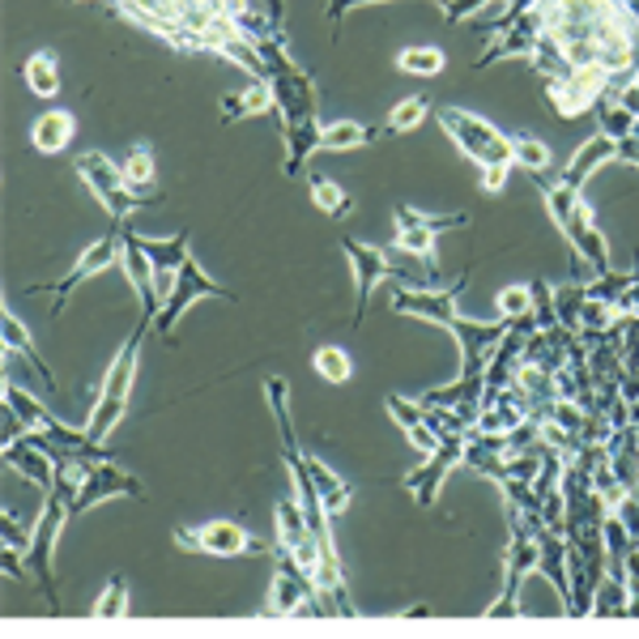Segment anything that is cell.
Returning <instances> with one entry per match:
<instances>
[{"instance_id": "obj_1", "label": "cell", "mask_w": 639, "mask_h": 639, "mask_svg": "<svg viewBox=\"0 0 639 639\" xmlns=\"http://www.w3.org/2000/svg\"><path fill=\"white\" fill-rule=\"evenodd\" d=\"M154 329V316L150 311H141L137 316V329L128 333V341L115 350V359L107 362V371H103V380H99V389H94V410L85 418V435H90V444H107L112 440V431L124 422L128 414V396H133V380H137V362H141V346H145V333Z\"/></svg>"}, {"instance_id": "obj_2", "label": "cell", "mask_w": 639, "mask_h": 639, "mask_svg": "<svg viewBox=\"0 0 639 639\" xmlns=\"http://www.w3.org/2000/svg\"><path fill=\"white\" fill-rule=\"evenodd\" d=\"M435 120L470 163H477V167H512V137H503L491 120L465 112V107H435Z\"/></svg>"}, {"instance_id": "obj_3", "label": "cell", "mask_w": 639, "mask_h": 639, "mask_svg": "<svg viewBox=\"0 0 639 639\" xmlns=\"http://www.w3.org/2000/svg\"><path fill=\"white\" fill-rule=\"evenodd\" d=\"M73 516V503L64 499L60 491H48L43 499V516L34 525V537H30V550H27V563H30V576L39 584L43 601L60 614V588H56V567H52V555L60 546V533H64V521Z\"/></svg>"}, {"instance_id": "obj_4", "label": "cell", "mask_w": 639, "mask_h": 639, "mask_svg": "<svg viewBox=\"0 0 639 639\" xmlns=\"http://www.w3.org/2000/svg\"><path fill=\"white\" fill-rule=\"evenodd\" d=\"M507 580H503L499 601L486 610V618H516L521 614V588L525 580L537 571V537H533V525L521 507L507 503Z\"/></svg>"}, {"instance_id": "obj_5", "label": "cell", "mask_w": 639, "mask_h": 639, "mask_svg": "<svg viewBox=\"0 0 639 639\" xmlns=\"http://www.w3.org/2000/svg\"><path fill=\"white\" fill-rule=\"evenodd\" d=\"M78 175H82V184L90 193L103 200V209L112 214V223H128L137 209L150 205V196L133 193L128 184H124V167H115L107 154H99V150H85L78 154Z\"/></svg>"}, {"instance_id": "obj_6", "label": "cell", "mask_w": 639, "mask_h": 639, "mask_svg": "<svg viewBox=\"0 0 639 639\" xmlns=\"http://www.w3.org/2000/svg\"><path fill=\"white\" fill-rule=\"evenodd\" d=\"M179 550L188 555H214V558H244V555H274V546H265L260 537H251L235 521H200V525L175 528Z\"/></svg>"}, {"instance_id": "obj_7", "label": "cell", "mask_w": 639, "mask_h": 639, "mask_svg": "<svg viewBox=\"0 0 639 639\" xmlns=\"http://www.w3.org/2000/svg\"><path fill=\"white\" fill-rule=\"evenodd\" d=\"M610 69L601 64H588V69H571L567 78H542L546 85V99L555 107L558 120H576V115L597 112L601 99H610Z\"/></svg>"}, {"instance_id": "obj_8", "label": "cell", "mask_w": 639, "mask_h": 639, "mask_svg": "<svg viewBox=\"0 0 639 639\" xmlns=\"http://www.w3.org/2000/svg\"><path fill=\"white\" fill-rule=\"evenodd\" d=\"M473 278V265L461 274V278L452 281L447 290H418V286H392L389 295V307L396 316H414V320H426V324H444L452 329L456 320H461V290L470 286Z\"/></svg>"}, {"instance_id": "obj_9", "label": "cell", "mask_w": 639, "mask_h": 639, "mask_svg": "<svg viewBox=\"0 0 639 639\" xmlns=\"http://www.w3.org/2000/svg\"><path fill=\"white\" fill-rule=\"evenodd\" d=\"M120 256H124V235H120V223L103 235V239H94L90 248L73 260V269L64 274L60 281H48V286H30V295H52L56 299V311L69 299H73V290L82 286V281H90V278H99V274H107V269H115L120 265Z\"/></svg>"}, {"instance_id": "obj_10", "label": "cell", "mask_w": 639, "mask_h": 639, "mask_svg": "<svg viewBox=\"0 0 639 639\" xmlns=\"http://www.w3.org/2000/svg\"><path fill=\"white\" fill-rule=\"evenodd\" d=\"M196 299H230V303H235V295L209 278V274L200 269V260H196V256H188V260L179 265V274H175V290H171V299L163 303L158 320H154V333H158V337L175 333V324L184 320V311H188Z\"/></svg>"}, {"instance_id": "obj_11", "label": "cell", "mask_w": 639, "mask_h": 639, "mask_svg": "<svg viewBox=\"0 0 639 639\" xmlns=\"http://www.w3.org/2000/svg\"><path fill=\"white\" fill-rule=\"evenodd\" d=\"M465 444H470V435H444L440 447L426 456L422 470H414L410 477H401V486L414 495L422 512L435 507V495H440V486H444L447 473L456 470V465H465Z\"/></svg>"}, {"instance_id": "obj_12", "label": "cell", "mask_w": 639, "mask_h": 639, "mask_svg": "<svg viewBox=\"0 0 639 639\" xmlns=\"http://www.w3.org/2000/svg\"><path fill=\"white\" fill-rule=\"evenodd\" d=\"M274 85V120H278V133H286L290 124H299L307 115H316V82L307 78L303 69L295 64V69H281L269 78Z\"/></svg>"}, {"instance_id": "obj_13", "label": "cell", "mask_w": 639, "mask_h": 639, "mask_svg": "<svg viewBox=\"0 0 639 639\" xmlns=\"http://www.w3.org/2000/svg\"><path fill=\"white\" fill-rule=\"evenodd\" d=\"M341 248H346L350 269H354V329H362L367 299H371V290L392 274V260H389V248H375V244H362V239H346Z\"/></svg>"}, {"instance_id": "obj_14", "label": "cell", "mask_w": 639, "mask_h": 639, "mask_svg": "<svg viewBox=\"0 0 639 639\" xmlns=\"http://www.w3.org/2000/svg\"><path fill=\"white\" fill-rule=\"evenodd\" d=\"M120 495L141 499V495H145L141 477L115 470V461H99V465H90V473H85L82 491H78V499H73V516H82V512H90V507H99V503L107 499H120Z\"/></svg>"}, {"instance_id": "obj_15", "label": "cell", "mask_w": 639, "mask_h": 639, "mask_svg": "<svg viewBox=\"0 0 639 639\" xmlns=\"http://www.w3.org/2000/svg\"><path fill=\"white\" fill-rule=\"evenodd\" d=\"M558 230L567 235L571 251L588 265L592 278H597V274H610V248H606V235L597 230V218H592V209L584 205V196L571 205V218L558 226Z\"/></svg>"}, {"instance_id": "obj_16", "label": "cell", "mask_w": 639, "mask_h": 639, "mask_svg": "<svg viewBox=\"0 0 639 639\" xmlns=\"http://www.w3.org/2000/svg\"><path fill=\"white\" fill-rule=\"evenodd\" d=\"M120 235H124V256H120V269H124V278L128 286L137 290L141 299V311H150L154 320H158V311H163V299H158V286H154V265H150V256L141 248V235L133 230V218L128 223H120Z\"/></svg>"}, {"instance_id": "obj_17", "label": "cell", "mask_w": 639, "mask_h": 639, "mask_svg": "<svg viewBox=\"0 0 639 639\" xmlns=\"http://www.w3.org/2000/svg\"><path fill=\"white\" fill-rule=\"evenodd\" d=\"M452 337L461 341V375H486V362L495 354L503 337H507V320H495V324H477V320H456L452 324Z\"/></svg>"}, {"instance_id": "obj_18", "label": "cell", "mask_w": 639, "mask_h": 639, "mask_svg": "<svg viewBox=\"0 0 639 639\" xmlns=\"http://www.w3.org/2000/svg\"><path fill=\"white\" fill-rule=\"evenodd\" d=\"M537 4H542V0H537ZM537 4H533V9H528L525 18H521L512 30L495 34V39H491V48L477 56L473 69H491V64H499V60H516V56L533 60L537 43H542V9H537Z\"/></svg>"}, {"instance_id": "obj_19", "label": "cell", "mask_w": 639, "mask_h": 639, "mask_svg": "<svg viewBox=\"0 0 639 639\" xmlns=\"http://www.w3.org/2000/svg\"><path fill=\"white\" fill-rule=\"evenodd\" d=\"M537 537V571L555 584L563 610H571V576H567V537L563 528H550L546 521H528Z\"/></svg>"}, {"instance_id": "obj_20", "label": "cell", "mask_w": 639, "mask_h": 639, "mask_svg": "<svg viewBox=\"0 0 639 639\" xmlns=\"http://www.w3.org/2000/svg\"><path fill=\"white\" fill-rule=\"evenodd\" d=\"M0 452H4V465H9V470H18L27 482H34L43 495L56 486V456H52L43 444H34V440H30V431H27V440L4 444Z\"/></svg>"}, {"instance_id": "obj_21", "label": "cell", "mask_w": 639, "mask_h": 639, "mask_svg": "<svg viewBox=\"0 0 639 639\" xmlns=\"http://www.w3.org/2000/svg\"><path fill=\"white\" fill-rule=\"evenodd\" d=\"M614 158H618V141L606 137V133H597V137H588L580 150L571 154V163L563 167V175H558V179H563L567 188L584 193V184L592 179V171H601L606 163H614Z\"/></svg>"}, {"instance_id": "obj_22", "label": "cell", "mask_w": 639, "mask_h": 639, "mask_svg": "<svg viewBox=\"0 0 639 639\" xmlns=\"http://www.w3.org/2000/svg\"><path fill=\"white\" fill-rule=\"evenodd\" d=\"M73 133H78L73 112H64V107H48V112L30 124V145H34L39 154H64V150L73 145Z\"/></svg>"}, {"instance_id": "obj_23", "label": "cell", "mask_w": 639, "mask_h": 639, "mask_svg": "<svg viewBox=\"0 0 639 639\" xmlns=\"http://www.w3.org/2000/svg\"><path fill=\"white\" fill-rule=\"evenodd\" d=\"M0 341H4V354H22V359L34 367V375H39V380H43V384H48L52 392H60L56 375H52V367L39 359V350H34V341H30L27 324L13 316V307H4V316H0Z\"/></svg>"}, {"instance_id": "obj_24", "label": "cell", "mask_w": 639, "mask_h": 639, "mask_svg": "<svg viewBox=\"0 0 639 639\" xmlns=\"http://www.w3.org/2000/svg\"><path fill=\"white\" fill-rule=\"evenodd\" d=\"M248 115H274V85L269 82H251L248 90H235L223 99V112H218L223 124L248 120Z\"/></svg>"}, {"instance_id": "obj_25", "label": "cell", "mask_w": 639, "mask_h": 639, "mask_svg": "<svg viewBox=\"0 0 639 639\" xmlns=\"http://www.w3.org/2000/svg\"><path fill=\"white\" fill-rule=\"evenodd\" d=\"M22 82H27V90L34 94V99H56L60 94V60H56V52L52 48H39L34 56L22 64Z\"/></svg>"}, {"instance_id": "obj_26", "label": "cell", "mask_w": 639, "mask_h": 639, "mask_svg": "<svg viewBox=\"0 0 639 639\" xmlns=\"http://www.w3.org/2000/svg\"><path fill=\"white\" fill-rule=\"evenodd\" d=\"M307 473H311V482H316V491H320V499H324V507L333 512V516H341L350 503H354V486L346 482V477H337L316 452H307Z\"/></svg>"}, {"instance_id": "obj_27", "label": "cell", "mask_w": 639, "mask_h": 639, "mask_svg": "<svg viewBox=\"0 0 639 639\" xmlns=\"http://www.w3.org/2000/svg\"><path fill=\"white\" fill-rule=\"evenodd\" d=\"M307 193H311V205L329 218H350L354 214V196L346 193L337 179L320 175V171H307Z\"/></svg>"}, {"instance_id": "obj_28", "label": "cell", "mask_w": 639, "mask_h": 639, "mask_svg": "<svg viewBox=\"0 0 639 639\" xmlns=\"http://www.w3.org/2000/svg\"><path fill=\"white\" fill-rule=\"evenodd\" d=\"M188 239H193L188 230H179V235H171V239H145V235H141V248L150 256L154 274H179V265L193 256Z\"/></svg>"}, {"instance_id": "obj_29", "label": "cell", "mask_w": 639, "mask_h": 639, "mask_svg": "<svg viewBox=\"0 0 639 639\" xmlns=\"http://www.w3.org/2000/svg\"><path fill=\"white\" fill-rule=\"evenodd\" d=\"M375 137H384V133H380V124H375V128H367V124H359V120H337V124H324L320 150H333V154H341V150L371 145Z\"/></svg>"}, {"instance_id": "obj_30", "label": "cell", "mask_w": 639, "mask_h": 639, "mask_svg": "<svg viewBox=\"0 0 639 639\" xmlns=\"http://www.w3.org/2000/svg\"><path fill=\"white\" fill-rule=\"evenodd\" d=\"M120 167H124V184H128L133 193H141V196L154 193L158 163H154V150H150V145H133V150H128V158H124Z\"/></svg>"}, {"instance_id": "obj_31", "label": "cell", "mask_w": 639, "mask_h": 639, "mask_svg": "<svg viewBox=\"0 0 639 639\" xmlns=\"http://www.w3.org/2000/svg\"><path fill=\"white\" fill-rule=\"evenodd\" d=\"M592 614H601V618L631 614V592H627V580H622V576H610V571H606V580L597 584V592H592Z\"/></svg>"}, {"instance_id": "obj_32", "label": "cell", "mask_w": 639, "mask_h": 639, "mask_svg": "<svg viewBox=\"0 0 639 639\" xmlns=\"http://www.w3.org/2000/svg\"><path fill=\"white\" fill-rule=\"evenodd\" d=\"M444 64L447 60L440 48H422V43H414V48H401V52H396V69H401V73H414V78H440Z\"/></svg>"}, {"instance_id": "obj_33", "label": "cell", "mask_w": 639, "mask_h": 639, "mask_svg": "<svg viewBox=\"0 0 639 639\" xmlns=\"http://www.w3.org/2000/svg\"><path fill=\"white\" fill-rule=\"evenodd\" d=\"M311 367H316V375L329 380V384H350V375H354V359H350L341 346H320V350L311 354Z\"/></svg>"}, {"instance_id": "obj_34", "label": "cell", "mask_w": 639, "mask_h": 639, "mask_svg": "<svg viewBox=\"0 0 639 639\" xmlns=\"http://www.w3.org/2000/svg\"><path fill=\"white\" fill-rule=\"evenodd\" d=\"M431 115V99H422V94H414V99H401L396 107L389 112V120L380 124V133H414L418 124Z\"/></svg>"}, {"instance_id": "obj_35", "label": "cell", "mask_w": 639, "mask_h": 639, "mask_svg": "<svg viewBox=\"0 0 639 639\" xmlns=\"http://www.w3.org/2000/svg\"><path fill=\"white\" fill-rule=\"evenodd\" d=\"M588 299V290H584V281H563L555 286V311H558V324L563 329H571V333H580V307Z\"/></svg>"}, {"instance_id": "obj_36", "label": "cell", "mask_w": 639, "mask_h": 639, "mask_svg": "<svg viewBox=\"0 0 639 639\" xmlns=\"http://www.w3.org/2000/svg\"><path fill=\"white\" fill-rule=\"evenodd\" d=\"M512 167H525L528 175H533V171H550L546 141H537L533 133H516V137H512Z\"/></svg>"}, {"instance_id": "obj_37", "label": "cell", "mask_w": 639, "mask_h": 639, "mask_svg": "<svg viewBox=\"0 0 639 639\" xmlns=\"http://www.w3.org/2000/svg\"><path fill=\"white\" fill-rule=\"evenodd\" d=\"M597 124H601V133L606 137H614V141H622V137H631V128H636V115L627 112L618 99H601L597 103Z\"/></svg>"}, {"instance_id": "obj_38", "label": "cell", "mask_w": 639, "mask_h": 639, "mask_svg": "<svg viewBox=\"0 0 639 639\" xmlns=\"http://www.w3.org/2000/svg\"><path fill=\"white\" fill-rule=\"evenodd\" d=\"M392 218H405V223L426 226V230H435V235H447V230L470 226V214H418V209H410V205H396Z\"/></svg>"}, {"instance_id": "obj_39", "label": "cell", "mask_w": 639, "mask_h": 639, "mask_svg": "<svg viewBox=\"0 0 639 639\" xmlns=\"http://www.w3.org/2000/svg\"><path fill=\"white\" fill-rule=\"evenodd\" d=\"M636 281V269L631 274H597L592 281H584V290H588V299H601V303H610V307H618V299L627 295V286Z\"/></svg>"}, {"instance_id": "obj_40", "label": "cell", "mask_w": 639, "mask_h": 639, "mask_svg": "<svg viewBox=\"0 0 639 639\" xmlns=\"http://www.w3.org/2000/svg\"><path fill=\"white\" fill-rule=\"evenodd\" d=\"M495 307H499V320H521V316H533V286H503L495 295Z\"/></svg>"}, {"instance_id": "obj_41", "label": "cell", "mask_w": 639, "mask_h": 639, "mask_svg": "<svg viewBox=\"0 0 639 639\" xmlns=\"http://www.w3.org/2000/svg\"><path fill=\"white\" fill-rule=\"evenodd\" d=\"M533 286V320H537V329H563L558 324V311H555V286L546 278H537V281H528Z\"/></svg>"}, {"instance_id": "obj_42", "label": "cell", "mask_w": 639, "mask_h": 639, "mask_svg": "<svg viewBox=\"0 0 639 639\" xmlns=\"http://www.w3.org/2000/svg\"><path fill=\"white\" fill-rule=\"evenodd\" d=\"M94 614H99V618H120V614H128V580H124V576H112L107 588L94 597Z\"/></svg>"}, {"instance_id": "obj_43", "label": "cell", "mask_w": 639, "mask_h": 639, "mask_svg": "<svg viewBox=\"0 0 639 639\" xmlns=\"http://www.w3.org/2000/svg\"><path fill=\"white\" fill-rule=\"evenodd\" d=\"M614 320H618V307L601 303V299H584V307H580V333L584 337L606 333Z\"/></svg>"}, {"instance_id": "obj_44", "label": "cell", "mask_w": 639, "mask_h": 639, "mask_svg": "<svg viewBox=\"0 0 639 639\" xmlns=\"http://www.w3.org/2000/svg\"><path fill=\"white\" fill-rule=\"evenodd\" d=\"M384 410H389L392 422H396L401 431H414V426H422V422H426V410H422V401H405V396H396V392H389V396H384Z\"/></svg>"}, {"instance_id": "obj_45", "label": "cell", "mask_w": 639, "mask_h": 639, "mask_svg": "<svg viewBox=\"0 0 639 639\" xmlns=\"http://www.w3.org/2000/svg\"><path fill=\"white\" fill-rule=\"evenodd\" d=\"M30 537H34V528L18 525V516H13V512H0V542H4V546L30 550Z\"/></svg>"}, {"instance_id": "obj_46", "label": "cell", "mask_w": 639, "mask_h": 639, "mask_svg": "<svg viewBox=\"0 0 639 639\" xmlns=\"http://www.w3.org/2000/svg\"><path fill=\"white\" fill-rule=\"evenodd\" d=\"M486 0H444V18H447V27H456V22H465L470 13H477Z\"/></svg>"}, {"instance_id": "obj_47", "label": "cell", "mask_w": 639, "mask_h": 639, "mask_svg": "<svg viewBox=\"0 0 639 639\" xmlns=\"http://www.w3.org/2000/svg\"><path fill=\"white\" fill-rule=\"evenodd\" d=\"M631 269H636V281H631L627 295L618 299V311H622V316H639V248H636V265H631Z\"/></svg>"}, {"instance_id": "obj_48", "label": "cell", "mask_w": 639, "mask_h": 639, "mask_svg": "<svg viewBox=\"0 0 639 639\" xmlns=\"http://www.w3.org/2000/svg\"><path fill=\"white\" fill-rule=\"evenodd\" d=\"M614 99H618V103H622V107H627L631 115H639V69H636V78L622 85V90H618Z\"/></svg>"}, {"instance_id": "obj_49", "label": "cell", "mask_w": 639, "mask_h": 639, "mask_svg": "<svg viewBox=\"0 0 639 639\" xmlns=\"http://www.w3.org/2000/svg\"><path fill=\"white\" fill-rule=\"evenodd\" d=\"M507 171H512V167H482V188H486V193H503Z\"/></svg>"}, {"instance_id": "obj_50", "label": "cell", "mask_w": 639, "mask_h": 639, "mask_svg": "<svg viewBox=\"0 0 639 639\" xmlns=\"http://www.w3.org/2000/svg\"><path fill=\"white\" fill-rule=\"evenodd\" d=\"M618 163H631V167H639V137L618 141Z\"/></svg>"}, {"instance_id": "obj_51", "label": "cell", "mask_w": 639, "mask_h": 639, "mask_svg": "<svg viewBox=\"0 0 639 639\" xmlns=\"http://www.w3.org/2000/svg\"><path fill=\"white\" fill-rule=\"evenodd\" d=\"M346 13H350V0H329V9H324V18H329V27L333 30H341Z\"/></svg>"}, {"instance_id": "obj_52", "label": "cell", "mask_w": 639, "mask_h": 639, "mask_svg": "<svg viewBox=\"0 0 639 639\" xmlns=\"http://www.w3.org/2000/svg\"><path fill=\"white\" fill-rule=\"evenodd\" d=\"M631 137H639V115H636V128H631Z\"/></svg>"}]
</instances>
